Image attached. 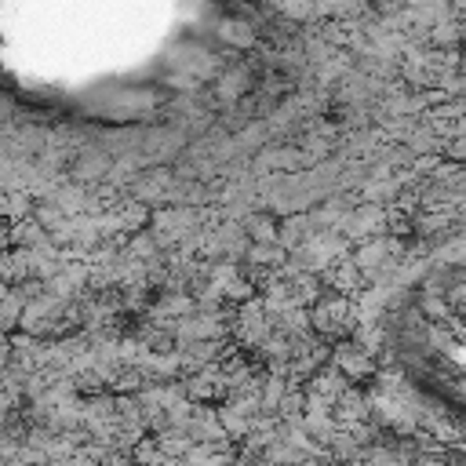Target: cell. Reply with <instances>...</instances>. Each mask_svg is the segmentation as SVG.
<instances>
[{"mask_svg": "<svg viewBox=\"0 0 466 466\" xmlns=\"http://www.w3.org/2000/svg\"><path fill=\"white\" fill-rule=\"evenodd\" d=\"M288 80L291 33L266 0H0V106L98 146L240 131Z\"/></svg>", "mask_w": 466, "mask_h": 466, "instance_id": "6da1fadb", "label": "cell"}]
</instances>
